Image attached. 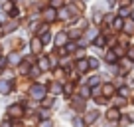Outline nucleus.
<instances>
[{
	"label": "nucleus",
	"mask_w": 134,
	"mask_h": 127,
	"mask_svg": "<svg viewBox=\"0 0 134 127\" xmlns=\"http://www.w3.org/2000/svg\"><path fill=\"white\" fill-rule=\"evenodd\" d=\"M46 95H47V85H43V84H32L30 85V97L32 99L42 101Z\"/></svg>",
	"instance_id": "f257e3e1"
},
{
	"label": "nucleus",
	"mask_w": 134,
	"mask_h": 127,
	"mask_svg": "<svg viewBox=\"0 0 134 127\" xmlns=\"http://www.w3.org/2000/svg\"><path fill=\"white\" fill-rule=\"evenodd\" d=\"M6 115H8V117H12L14 121H16L18 117L22 119L26 113H24V107H22L20 103H12V105H8V107H6Z\"/></svg>",
	"instance_id": "f03ea898"
},
{
	"label": "nucleus",
	"mask_w": 134,
	"mask_h": 127,
	"mask_svg": "<svg viewBox=\"0 0 134 127\" xmlns=\"http://www.w3.org/2000/svg\"><path fill=\"white\" fill-rule=\"evenodd\" d=\"M57 20H63V22H67V24H73V22H77V18L71 14V10L67 8V6H61V8H57Z\"/></svg>",
	"instance_id": "7ed1b4c3"
},
{
	"label": "nucleus",
	"mask_w": 134,
	"mask_h": 127,
	"mask_svg": "<svg viewBox=\"0 0 134 127\" xmlns=\"http://www.w3.org/2000/svg\"><path fill=\"white\" fill-rule=\"evenodd\" d=\"M107 123H109V125H114V123H118L120 121V117H122V113H120V109H118V107H110L109 111H107Z\"/></svg>",
	"instance_id": "20e7f679"
},
{
	"label": "nucleus",
	"mask_w": 134,
	"mask_h": 127,
	"mask_svg": "<svg viewBox=\"0 0 134 127\" xmlns=\"http://www.w3.org/2000/svg\"><path fill=\"white\" fill-rule=\"evenodd\" d=\"M99 117H100V111L99 109H89L85 111V125H95V123H99Z\"/></svg>",
	"instance_id": "39448f33"
},
{
	"label": "nucleus",
	"mask_w": 134,
	"mask_h": 127,
	"mask_svg": "<svg viewBox=\"0 0 134 127\" xmlns=\"http://www.w3.org/2000/svg\"><path fill=\"white\" fill-rule=\"evenodd\" d=\"M42 20L47 22V24H49V22H55V20H57V8H53V6L49 4V6L42 12Z\"/></svg>",
	"instance_id": "423d86ee"
},
{
	"label": "nucleus",
	"mask_w": 134,
	"mask_h": 127,
	"mask_svg": "<svg viewBox=\"0 0 134 127\" xmlns=\"http://www.w3.org/2000/svg\"><path fill=\"white\" fill-rule=\"evenodd\" d=\"M85 101H87V99H83L81 95H75V97L71 99V105H73V109H75L77 113L83 115L85 113V107H87V103H85Z\"/></svg>",
	"instance_id": "0eeeda50"
},
{
	"label": "nucleus",
	"mask_w": 134,
	"mask_h": 127,
	"mask_svg": "<svg viewBox=\"0 0 134 127\" xmlns=\"http://www.w3.org/2000/svg\"><path fill=\"white\" fill-rule=\"evenodd\" d=\"M73 68H75L81 76H83V74H87L89 70H91V68H89V58H77V62H75V66H73Z\"/></svg>",
	"instance_id": "6e6552de"
},
{
	"label": "nucleus",
	"mask_w": 134,
	"mask_h": 127,
	"mask_svg": "<svg viewBox=\"0 0 134 127\" xmlns=\"http://www.w3.org/2000/svg\"><path fill=\"white\" fill-rule=\"evenodd\" d=\"M6 60H8V66H10V68H16V66H18V64H20L24 58H22L20 50H12V52L8 54V58H6Z\"/></svg>",
	"instance_id": "1a4fd4ad"
},
{
	"label": "nucleus",
	"mask_w": 134,
	"mask_h": 127,
	"mask_svg": "<svg viewBox=\"0 0 134 127\" xmlns=\"http://www.w3.org/2000/svg\"><path fill=\"white\" fill-rule=\"evenodd\" d=\"M114 93H116V89H114V84L113 81H107L105 85H100V95H105V97H114Z\"/></svg>",
	"instance_id": "9d476101"
},
{
	"label": "nucleus",
	"mask_w": 134,
	"mask_h": 127,
	"mask_svg": "<svg viewBox=\"0 0 134 127\" xmlns=\"http://www.w3.org/2000/svg\"><path fill=\"white\" fill-rule=\"evenodd\" d=\"M14 89L12 80H6V77H0V95H8Z\"/></svg>",
	"instance_id": "9b49d317"
},
{
	"label": "nucleus",
	"mask_w": 134,
	"mask_h": 127,
	"mask_svg": "<svg viewBox=\"0 0 134 127\" xmlns=\"http://www.w3.org/2000/svg\"><path fill=\"white\" fill-rule=\"evenodd\" d=\"M67 42H69V36H67V32H57V34L53 36V44H55L57 48H63Z\"/></svg>",
	"instance_id": "f8f14e48"
},
{
	"label": "nucleus",
	"mask_w": 134,
	"mask_h": 127,
	"mask_svg": "<svg viewBox=\"0 0 134 127\" xmlns=\"http://www.w3.org/2000/svg\"><path fill=\"white\" fill-rule=\"evenodd\" d=\"M42 48H43V44H42V40H40V36H36V38L30 40V52H32V54L38 56L40 52H42Z\"/></svg>",
	"instance_id": "ddd939ff"
},
{
	"label": "nucleus",
	"mask_w": 134,
	"mask_h": 127,
	"mask_svg": "<svg viewBox=\"0 0 134 127\" xmlns=\"http://www.w3.org/2000/svg\"><path fill=\"white\" fill-rule=\"evenodd\" d=\"M122 34H126V36H134V20H126V18H124Z\"/></svg>",
	"instance_id": "4468645a"
},
{
	"label": "nucleus",
	"mask_w": 134,
	"mask_h": 127,
	"mask_svg": "<svg viewBox=\"0 0 134 127\" xmlns=\"http://www.w3.org/2000/svg\"><path fill=\"white\" fill-rule=\"evenodd\" d=\"M103 18H105V14L99 10V6H95V8H93V24L100 26V24H103Z\"/></svg>",
	"instance_id": "2eb2a0df"
},
{
	"label": "nucleus",
	"mask_w": 134,
	"mask_h": 127,
	"mask_svg": "<svg viewBox=\"0 0 134 127\" xmlns=\"http://www.w3.org/2000/svg\"><path fill=\"white\" fill-rule=\"evenodd\" d=\"M40 68H42V72L53 70V66H51V62H49V56H42V58H40Z\"/></svg>",
	"instance_id": "dca6fc26"
},
{
	"label": "nucleus",
	"mask_w": 134,
	"mask_h": 127,
	"mask_svg": "<svg viewBox=\"0 0 134 127\" xmlns=\"http://www.w3.org/2000/svg\"><path fill=\"white\" fill-rule=\"evenodd\" d=\"M118 16H120V18H130V16H132V8H130V4H122L120 8H118Z\"/></svg>",
	"instance_id": "f3484780"
},
{
	"label": "nucleus",
	"mask_w": 134,
	"mask_h": 127,
	"mask_svg": "<svg viewBox=\"0 0 134 127\" xmlns=\"http://www.w3.org/2000/svg\"><path fill=\"white\" fill-rule=\"evenodd\" d=\"M36 36H40V40H42L43 46H46V44H49V42H53V34H51L49 30H46V32H42V34H36Z\"/></svg>",
	"instance_id": "a211bd4d"
},
{
	"label": "nucleus",
	"mask_w": 134,
	"mask_h": 127,
	"mask_svg": "<svg viewBox=\"0 0 134 127\" xmlns=\"http://www.w3.org/2000/svg\"><path fill=\"white\" fill-rule=\"evenodd\" d=\"M122 26H124V18L114 16V20H113V24H110V28L116 30V32H122Z\"/></svg>",
	"instance_id": "6ab92c4d"
},
{
	"label": "nucleus",
	"mask_w": 134,
	"mask_h": 127,
	"mask_svg": "<svg viewBox=\"0 0 134 127\" xmlns=\"http://www.w3.org/2000/svg\"><path fill=\"white\" fill-rule=\"evenodd\" d=\"M105 62H107V64L118 62V54H116V52H113V50H107V52H105Z\"/></svg>",
	"instance_id": "aec40b11"
},
{
	"label": "nucleus",
	"mask_w": 134,
	"mask_h": 127,
	"mask_svg": "<svg viewBox=\"0 0 134 127\" xmlns=\"http://www.w3.org/2000/svg\"><path fill=\"white\" fill-rule=\"evenodd\" d=\"M47 89H49L51 93H61L63 91V85H61V81H51V85H47Z\"/></svg>",
	"instance_id": "412c9836"
},
{
	"label": "nucleus",
	"mask_w": 134,
	"mask_h": 127,
	"mask_svg": "<svg viewBox=\"0 0 134 127\" xmlns=\"http://www.w3.org/2000/svg\"><path fill=\"white\" fill-rule=\"evenodd\" d=\"M79 95H81L83 99L93 97V93H91V85H89V84H85V87H81V89H79Z\"/></svg>",
	"instance_id": "4be33fe9"
},
{
	"label": "nucleus",
	"mask_w": 134,
	"mask_h": 127,
	"mask_svg": "<svg viewBox=\"0 0 134 127\" xmlns=\"http://www.w3.org/2000/svg\"><path fill=\"white\" fill-rule=\"evenodd\" d=\"M113 105H114V107H118V109H120V107H124V105H126V97H124V95H114Z\"/></svg>",
	"instance_id": "5701e85b"
},
{
	"label": "nucleus",
	"mask_w": 134,
	"mask_h": 127,
	"mask_svg": "<svg viewBox=\"0 0 134 127\" xmlns=\"http://www.w3.org/2000/svg\"><path fill=\"white\" fill-rule=\"evenodd\" d=\"M53 103H55V93L46 95V97L42 99V105H43V107H53Z\"/></svg>",
	"instance_id": "b1692460"
},
{
	"label": "nucleus",
	"mask_w": 134,
	"mask_h": 127,
	"mask_svg": "<svg viewBox=\"0 0 134 127\" xmlns=\"http://www.w3.org/2000/svg\"><path fill=\"white\" fill-rule=\"evenodd\" d=\"M81 34H83V30H81V28H73V30H69V32H67L69 40H79Z\"/></svg>",
	"instance_id": "393cba45"
},
{
	"label": "nucleus",
	"mask_w": 134,
	"mask_h": 127,
	"mask_svg": "<svg viewBox=\"0 0 134 127\" xmlns=\"http://www.w3.org/2000/svg\"><path fill=\"white\" fill-rule=\"evenodd\" d=\"M107 44V38L105 36H95V38H93V46L97 48V50H99V48H103Z\"/></svg>",
	"instance_id": "a878e982"
},
{
	"label": "nucleus",
	"mask_w": 134,
	"mask_h": 127,
	"mask_svg": "<svg viewBox=\"0 0 134 127\" xmlns=\"http://www.w3.org/2000/svg\"><path fill=\"white\" fill-rule=\"evenodd\" d=\"M28 76L30 77H40V76H42V68H40V66H30Z\"/></svg>",
	"instance_id": "bb28decb"
},
{
	"label": "nucleus",
	"mask_w": 134,
	"mask_h": 127,
	"mask_svg": "<svg viewBox=\"0 0 134 127\" xmlns=\"http://www.w3.org/2000/svg\"><path fill=\"white\" fill-rule=\"evenodd\" d=\"M87 84L91 85V87H95V85H100V76H99V74H95V76H91V77H89V80H87Z\"/></svg>",
	"instance_id": "cd10ccee"
},
{
	"label": "nucleus",
	"mask_w": 134,
	"mask_h": 127,
	"mask_svg": "<svg viewBox=\"0 0 134 127\" xmlns=\"http://www.w3.org/2000/svg\"><path fill=\"white\" fill-rule=\"evenodd\" d=\"M89 68H91L93 72H97V70L100 68V60H97V58H89Z\"/></svg>",
	"instance_id": "c85d7f7f"
},
{
	"label": "nucleus",
	"mask_w": 134,
	"mask_h": 127,
	"mask_svg": "<svg viewBox=\"0 0 134 127\" xmlns=\"http://www.w3.org/2000/svg\"><path fill=\"white\" fill-rule=\"evenodd\" d=\"M118 95L128 97V95H130V85H122V87H118Z\"/></svg>",
	"instance_id": "c756f323"
},
{
	"label": "nucleus",
	"mask_w": 134,
	"mask_h": 127,
	"mask_svg": "<svg viewBox=\"0 0 134 127\" xmlns=\"http://www.w3.org/2000/svg\"><path fill=\"white\" fill-rule=\"evenodd\" d=\"M71 93H73V81H71V84H67V85H63V95L69 97Z\"/></svg>",
	"instance_id": "7c9ffc66"
},
{
	"label": "nucleus",
	"mask_w": 134,
	"mask_h": 127,
	"mask_svg": "<svg viewBox=\"0 0 134 127\" xmlns=\"http://www.w3.org/2000/svg\"><path fill=\"white\" fill-rule=\"evenodd\" d=\"M51 6L53 8H61V6H65V0H49Z\"/></svg>",
	"instance_id": "2f4dec72"
},
{
	"label": "nucleus",
	"mask_w": 134,
	"mask_h": 127,
	"mask_svg": "<svg viewBox=\"0 0 134 127\" xmlns=\"http://www.w3.org/2000/svg\"><path fill=\"white\" fill-rule=\"evenodd\" d=\"M126 50H128V52H126V58H128V60H130V62H134V46H130V48H126Z\"/></svg>",
	"instance_id": "473e14b6"
},
{
	"label": "nucleus",
	"mask_w": 134,
	"mask_h": 127,
	"mask_svg": "<svg viewBox=\"0 0 134 127\" xmlns=\"http://www.w3.org/2000/svg\"><path fill=\"white\" fill-rule=\"evenodd\" d=\"M73 125H85V119L83 117H73Z\"/></svg>",
	"instance_id": "72a5a7b5"
},
{
	"label": "nucleus",
	"mask_w": 134,
	"mask_h": 127,
	"mask_svg": "<svg viewBox=\"0 0 134 127\" xmlns=\"http://www.w3.org/2000/svg\"><path fill=\"white\" fill-rule=\"evenodd\" d=\"M116 4H118V0H107V6H109V8H116Z\"/></svg>",
	"instance_id": "f704fd0d"
},
{
	"label": "nucleus",
	"mask_w": 134,
	"mask_h": 127,
	"mask_svg": "<svg viewBox=\"0 0 134 127\" xmlns=\"http://www.w3.org/2000/svg\"><path fill=\"white\" fill-rule=\"evenodd\" d=\"M107 24H113V20H114V14H107Z\"/></svg>",
	"instance_id": "c9c22d12"
},
{
	"label": "nucleus",
	"mask_w": 134,
	"mask_h": 127,
	"mask_svg": "<svg viewBox=\"0 0 134 127\" xmlns=\"http://www.w3.org/2000/svg\"><path fill=\"white\" fill-rule=\"evenodd\" d=\"M67 2H75V4H79V2H81V0H67Z\"/></svg>",
	"instance_id": "e433bc0d"
},
{
	"label": "nucleus",
	"mask_w": 134,
	"mask_h": 127,
	"mask_svg": "<svg viewBox=\"0 0 134 127\" xmlns=\"http://www.w3.org/2000/svg\"><path fill=\"white\" fill-rule=\"evenodd\" d=\"M0 32H2V22H0Z\"/></svg>",
	"instance_id": "4c0bfd02"
},
{
	"label": "nucleus",
	"mask_w": 134,
	"mask_h": 127,
	"mask_svg": "<svg viewBox=\"0 0 134 127\" xmlns=\"http://www.w3.org/2000/svg\"><path fill=\"white\" fill-rule=\"evenodd\" d=\"M0 76H2V68H0Z\"/></svg>",
	"instance_id": "58836bf2"
},
{
	"label": "nucleus",
	"mask_w": 134,
	"mask_h": 127,
	"mask_svg": "<svg viewBox=\"0 0 134 127\" xmlns=\"http://www.w3.org/2000/svg\"><path fill=\"white\" fill-rule=\"evenodd\" d=\"M0 58H2V52H0Z\"/></svg>",
	"instance_id": "ea45409f"
}]
</instances>
